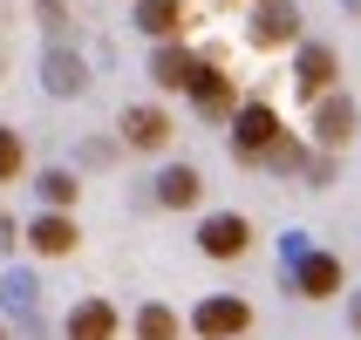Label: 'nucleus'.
<instances>
[{"instance_id":"12","label":"nucleus","mask_w":361,"mask_h":340,"mask_svg":"<svg viewBox=\"0 0 361 340\" xmlns=\"http://www.w3.org/2000/svg\"><path fill=\"white\" fill-rule=\"evenodd\" d=\"M171 137V116H164V109H123V143H137V150H157V143Z\"/></svg>"},{"instance_id":"7","label":"nucleus","mask_w":361,"mask_h":340,"mask_svg":"<svg viewBox=\"0 0 361 340\" xmlns=\"http://www.w3.org/2000/svg\"><path fill=\"white\" fill-rule=\"evenodd\" d=\"M314 137L321 143H348L355 137V102L348 96H314Z\"/></svg>"},{"instance_id":"8","label":"nucleus","mask_w":361,"mask_h":340,"mask_svg":"<svg viewBox=\"0 0 361 340\" xmlns=\"http://www.w3.org/2000/svg\"><path fill=\"white\" fill-rule=\"evenodd\" d=\"M191 102H198V116H232V109H239V96H232V82H225L219 68H198V75H191Z\"/></svg>"},{"instance_id":"19","label":"nucleus","mask_w":361,"mask_h":340,"mask_svg":"<svg viewBox=\"0 0 361 340\" xmlns=\"http://www.w3.org/2000/svg\"><path fill=\"white\" fill-rule=\"evenodd\" d=\"M14 170H20V137H14V130H0V184L14 177Z\"/></svg>"},{"instance_id":"14","label":"nucleus","mask_w":361,"mask_h":340,"mask_svg":"<svg viewBox=\"0 0 361 340\" xmlns=\"http://www.w3.org/2000/svg\"><path fill=\"white\" fill-rule=\"evenodd\" d=\"M137 27H143L150 41L178 34V27H184V0H137Z\"/></svg>"},{"instance_id":"20","label":"nucleus","mask_w":361,"mask_h":340,"mask_svg":"<svg viewBox=\"0 0 361 340\" xmlns=\"http://www.w3.org/2000/svg\"><path fill=\"white\" fill-rule=\"evenodd\" d=\"M355 327H361V300H355Z\"/></svg>"},{"instance_id":"11","label":"nucleus","mask_w":361,"mask_h":340,"mask_svg":"<svg viewBox=\"0 0 361 340\" xmlns=\"http://www.w3.org/2000/svg\"><path fill=\"white\" fill-rule=\"evenodd\" d=\"M27 245L48 252V259H61V252H75V225L61 218V211H41V218L27 225Z\"/></svg>"},{"instance_id":"2","label":"nucleus","mask_w":361,"mask_h":340,"mask_svg":"<svg viewBox=\"0 0 361 340\" xmlns=\"http://www.w3.org/2000/svg\"><path fill=\"white\" fill-rule=\"evenodd\" d=\"M191 327H198L204 340H239L245 327H252V306L245 300H204L198 313H191Z\"/></svg>"},{"instance_id":"10","label":"nucleus","mask_w":361,"mask_h":340,"mask_svg":"<svg viewBox=\"0 0 361 340\" xmlns=\"http://www.w3.org/2000/svg\"><path fill=\"white\" fill-rule=\"evenodd\" d=\"M68 340H116V306L109 300H82L68 313Z\"/></svg>"},{"instance_id":"6","label":"nucleus","mask_w":361,"mask_h":340,"mask_svg":"<svg viewBox=\"0 0 361 340\" xmlns=\"http://www.w3.org/2000/svg\"><path fill=\"white\" fill-rule=\"evenodd\" d=\"M245 239H252V232H245V218H232V211L204 218V232H198V245L212 252V259H239V252H245Z\"/></svg>"},{"instance_id":"1","label":"nucleus","mask_w":361,"mask_h":340,"mask_svg":"<svg viewBox=\"0 0 361 340\" xmlns=\"http://www.w3.org/2000/svg\"><path fill=\"white\" fill-rule=\"evenodd\" d=\"M232 143H239V157H273V150H280V116H273L266 102H245Z\"/></svg>"},{"instance_id":"3","label":"nucleus","mask_w":361,"mask_h":340,"mask_svg":"<svg viewBox=\"0 0 361 340\" xmlns=\"http://www.w3.org/2000/svg\"><path fill=\"white\" fill-rule=\"evenodd\" d=\"M41 82H48V96H82L89 89V68H82L75 48H48L41 55Z\"/></svg>"},{"instance_id":"18","label":"nucleus","mask_w":361,"mask_h":340,"mask_svg":"<svg viewBox=\"0 0 361 340\" xmlns=\"http://www.w3.org/2000/svg\"><path fill=\"white\" fill-rule=\"evenodd\" d=\"M35 191H41L48 204H68V198H75V177H68V170H41V184H35Z\"/></svg>"},{"instance_id":"4","label":"nucleus","mask_w":361,"mask_h":340,"mask_svg":"<svg viewBox=\"0 0 361 340\" xmlns=\"http://www.w3.org/2000/svg\"><path fill=\"white\" fill-rule=\"evenodd\" d=\"M293 82H300V96H327V89H334V48L307 41L300 61H293Z\"/></svg>"},{"instance_id":"17","label":"nucleus","mask_w":361,"mask_h":340,"mask_svg":"<svg viewBox=\"0 0 361 340\" xmlns=\"http://www.w3.org/2000/svg\"><path fill=\"white\" fill-rule=\"evenodd\" d=\"M137 340H178V313H171V306H143L137 313Z\"/></svg>"},{"instance_id":"5","label":"nucleus","mask_w":361,"mask_h":340,"mask_svg":"<svg viewBox=\"0 0 361 340\" xmlns=\"http://www.w3.org/2000/svg\"><path fill=\"white\" fill-rule=\"evenodd\" d=\"M300 34V14L286 7V0H259V14H252V41L259 48H280V41Z\"/></svg>"},{"instance_id":"13","label":"nucleus","mask_w":361,"mask_h":340,"mask_svg":"<svg viewBox=\"0 0 361 340\" xmlns=\"http://www.w3.org/2000/svg\"><path fill=\"white\" fill-rule=\"evenodd\" d=\"M0 300H7V313H14L27 334H35V306H41V293H35V272H7L0 279Z\"/></svg>"},{"instance_id":"9","label":"nucleus","mask_w":361,"mask_h":340,"mask_svg":"<svg viewBox=\"0 0 361 340\" xmlns=\"http://www.w3.org/2000/svg\"><path fill=\"white\" fill-rule=\"evenodd\" d=\"M300 293L307 300H327V293H341V259H327V252H300Z\"/></svg>"},{"instance_id":"16","label":"nucleus","mask_w":361,"mask_h":340,"mask_svg":"<svg viewBox=\"0 0 361 340\" xmlns=\"http://www.w3.org/2000/svg\"><path fill=\"white\" fill-rule=\"evenodd\" d=\"M150 75H157L164 89H191V75H198V61L184 55V48H157V55H150Z\"/></svg>"},{"instance_id":"15","label":"nucleus","mask_w":361,"mask_h":340,"mask_svg":"<svg viewBox=\"0 0 361 340\" xmlns=\"http://www.w3.org/2000/svg\"><path fill=\"white\" fill-rule=\"evenodd\" d=\"M157 204H171V211L198 204V170H191V163H171V170L157 177Z\"/></svg>"}]
</instances>
